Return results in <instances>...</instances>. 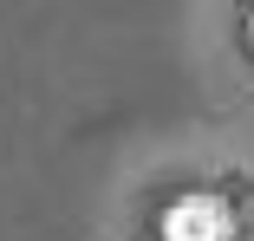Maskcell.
I'll return each instance as SVG.
<instances>
[{"label": "cell", "mask_w": 254, "mask_h": 241, "mask_svg": "<svg viewBox=\"0 0 254 241\" xmlns=\"http://www.w3.org/2000/svg\"><path fill=\"white\" fill-rule=\"evenodd\" d=\"M228 235H235V215L209 189H189L163 209V241H228Z\"/></svg>", "instance_id": "cell-1"}, {"label": "cell", "mask_w": 254, "mask_h": 241, "mask_svg": "<svg viewBox=\"0 0 254 241\" xmlns=\"http://www.w3.org/2000/svg\"><path fill=\"white\" fill-rule=\"evenodd\" d=\"M248 46H254V7H248Z\"/></svg>", "instance_id": "cell-2"}]
</instances>
